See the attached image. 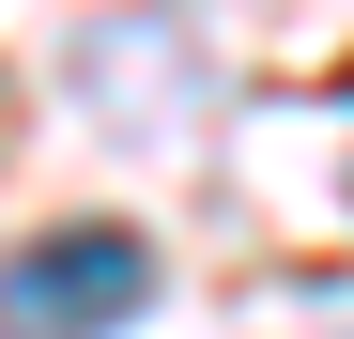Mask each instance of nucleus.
Returning <instances> with one entry per match:
<instances>
[{
	"mask_svg": "<svg viewBox=\"0 0 354 339\" xmlns=\"http://www.w3.org/2000/svg\"><path fill=\"white\" fill-rule=\"evenodd\" d=\"M0 339H16V324H0Z\"/></svg>",
	"mask_w": 354,
	"mask_h": 339,
	"instance_id": "2",
	"label": "nucleus"
},
{
	"mask_svg": "<svg viewBox=\"0 0 354 339\" xmlns=\"http://www.w3.org/2000/svg\"><path fill=\"white\" fill-rule=\"evenodd\" d=\"M139 309H154V247L139 232H46V247L0 262V324L16 339H108Z\"/></svg>",
	"mask_w": 354,
	"mask_h": 339,
	"instance_id": "1",
	"label": "nucleus"
}]
</instances>
